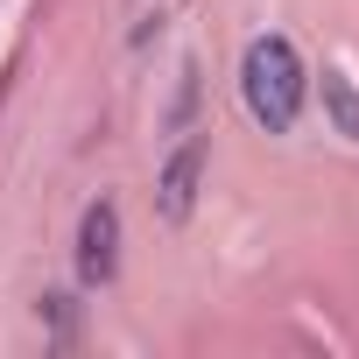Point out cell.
Instances as JSON below:
<instances>
[{"label":"cell","mask_w":359,"mask_h":359,"mask_svg":"<svg viewBox=\"0 0 359 359\" xmlns=\"http://www.w3.org/2000/svg\"><path fill=\"white\" fill-rule=\"evenodd\" d=\"M240 99H247L254 127L289 134L296 113H303V57H296L282 36H254L247 57H240Z\"/></svg>","instance_id":"cell-1"},{"label":"cell","mask_w":359,"mask_h":359,"mask_svg":"<svg viewBox=\"0 0 359 359\" xmlns=\"http://www.w3.org/2000/svg\"><path fill=\"white\" fill-rule=\"evenodd\" d=\"M120 268V212L99 198V205H85V219H78V275L85 282H106Z\"/></svg>","instance_id":"cell-2"},{"label":"cell","mask_w":359,"mask_h":359,"mask_svg":"<svg viewBox=\"0 0 359 359\" xmlns=\"http://www.w3.org/2000/svg\"><path fill=\"white\" fill-rule=\"evenodd\" d=\"M198 162H205L198 148H176V155H169L162 184H155V191H162V198H155V205H162V219H191V198H198Z\"/></svg>","instance_id":"cell-3"},{"label":"cell","mask_w":359,"mask_h":359,"mask_svg":"<svg viewBox=\"0 0 359 359\" xmlns=\"http://www.w3.org/2000/svg\"><path fill=\"white\" fill-rule=\"evenodd\" d=\"M324 113H331V127L345 141H359V92H352L345 71H324Z\"/></svg>","instance_id":"cell-4"}]
</instances>
